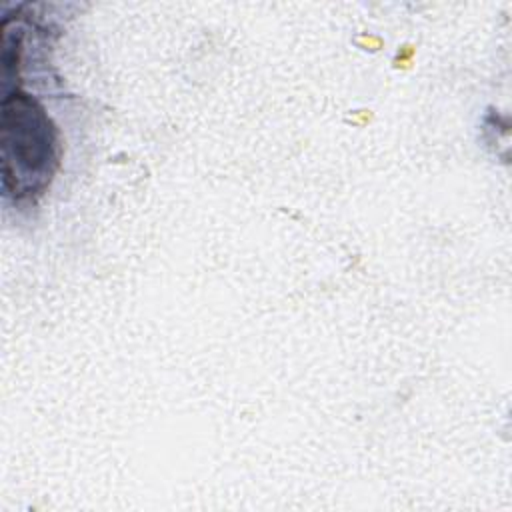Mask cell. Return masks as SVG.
I'll return each mask as SVG.
<instances>
[{
    "instance_id": "cell-1",
    "label": "cell",
    "mask_w": 512,
    "mask_h": 512,
    "mask_svg": "<svg viewBox=\"0 0 512 512\" xmlns=\"http://www.w3.org/2000/svg\"><path fill=\"white\" fill-rule=\"evenodd\" d=\"M2 152H4V176L14 178L20 188V178H38L48 174L52 162V138L50 126L42 110L34 108L28 98H16L14 104L4 102L2 122Z\"/></svg>"
}]
</instances>
